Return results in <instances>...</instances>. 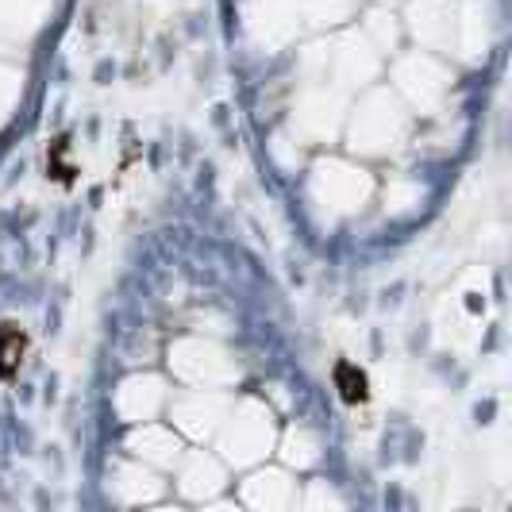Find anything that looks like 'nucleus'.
Returning a JSON list of instances; mask_svg holds the SVG:
<instances>
[{"label": "nucleus", "instance_id": "1", "mask_svg": "<svg viewBox=\"0 0 512 512\" xmlns=\"http://www.w3.org/2000/svg\"><path fill=\"white\" fill-rule=\"evenodd\" d=\"M24 355H27L24 328L12 324V320H4V324H0V378H4V382H12V378L20 374Z\"/></svg>", "mask_w": 512, "mask_h": 512}, {"label": "nucleus", "instance_id": "2", "mask_svg": "<svg viewBox=\"0 0 512 512\" xmlns=\"http://www.w3.org/2000/svg\"><path fill=\"white\" fill-rule=\"evenodd\" d=\"M332 382L339 389V397L347 401V405H362V401H370V378L362 374L355 362L339 359L332 370Z\"/></svg>", "mask_w": 512, "mask_h": 512}]
</instances>
